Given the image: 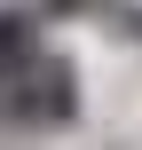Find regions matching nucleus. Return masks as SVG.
<instances>
[{
  "instance_id": "f03ea898",
  "label": "nucleus",
  "mask_w": 142,
  "mask_h": 150,
  "mask_svg": "<svg viewBox=\"0 0 142 150\" xmlns=\"http://www.w3.org/2000/svg\"><path fill=\"white\" fill-rule=\"evenodd\" d=\"M47 47H40V16L32 8H0V87L16 79V71H32Z\"/></svg>"
},
{
  "instance_id": "f257e3e1",
  "label": "nucleus",
  "mask_w": 142,
  "mask_h": 150,
  "mask_svg": "<svg viewBox=\"0 0 142 150\" xmlns=\"http://www.w3.org/2000/svg\"><path fill=\"white\" fill-rule=\"evenodd\" d=\"M71 111H79V71L63 63V55H40L32 71H16L8 87H0V119H16V127H71Z\"/></svg>"
},
{
  "instance_id": "7ed1b4c3",
  "label": "nucleus",
  "mask_w": 142,
  "mask_h": 150,
  "mask_svg": "<svg viewBox=\"0 0 142 150\" xmlns=\"http://www.w3.org/2000/svg\"><path fill=\"white\" fill-rule=\"evenodd\" d=\"M47 8H103V0H47Z\"/></svg>"
}]
</instances>
